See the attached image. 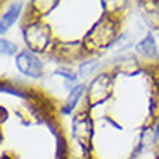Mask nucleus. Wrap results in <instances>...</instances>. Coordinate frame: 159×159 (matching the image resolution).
I'll return each mask as SVG.
<instances>
[{
  "instance_id": "6ab92c4d",
  "label": "nucleus",
  "mask_w": 159,
  "mask_h": 159,
  "mask_svg": "<svg viewBox=\"0 0 159 159\" xmlns=\"http://www.w3.org/2000/svg\"><path fill=\"white\" fill-rule=\"evenodd\" d=\"M90 159H92V157H90Z\"/></svg>"
},
{
  "instance_id": "ddd939ff",
  "label": "nucleus",
  "mask_w": 159,
  "mask_h": 159,
  "mask_svg": "<svg viewBox=\"0 0 159 159\" xmlns=\"http://www.w3.org/2000/svg\"><path fill=\"white\" fill-rule=\"evenodd\" d=\"M54 75L64 80V83H66V88H68V90H73V88L80 83L78 81V78H80L78 71H75L71 66H66V64H61L59 68H56Z\"/></svg>"
},
{
  "instance_id": "f3484780",
  "label": "nucleus",
  "mask_w": 159,
  "mask_h": 159,
  "mask_svg": "<svg viewBox=\"0 0 159 159\" xmlns=\"http://www.w3.org/2000/svg\"><path fill=\"white\" fill-rule=\"evenodd\" d=\"M0 50H2V54L7 57H17V54H19V47H17L14 42H11V40L7 38H2L0 40Z\"/></svg>"
},
{
  "instance_id": "6e6552de",
  "label": "nucleus",
  "mask_w": 159,
  "mask_h": 159,
  "mask_svg": "<svg viewBox=\"0 0 159 159\" xmlns=\"http://www.w3.org/2000/svg\"><path fill=\"white\" fill-rule=\"evenodd\" d=\"M135 54L139 59H143V61H147V62H159V50H157L154 33L149 31L143 38H140L137 42Z\"/></svg>"
},
{
  "instance_id": "f8f14e48",
  "label": "nucleus",
  "mask_w": 159,
  "mask_h": 159,
  "mask_svg": "<svg viewBox=\"0 0 159 159\" xmlns=\"http://www.w3.org/2000/svg\"><path fill=\"white\" fill-rule=\"evenodd\" d=\"M143 21L151 30H159V2H140Z\"/></svg>"
},
{
  "instance_id": "f257e3e1",
  "label": "nucleus",
  "mask_w": 159,
  "mask_h": 159,
  "mask_svg": "<svg viewBox=\"0 0 159 159\" xmlns=\"http://www.w3.org/2000/svg\"><path fill=\"white\" fill-rule=\"evenodd\" d=\"M119 26H121V17H116V16L107 14V12H104V16L92 26V30L81 40L83 45L87 47L88 54L93 57V56L102 54L104 50L111 48L114 40L121 33Z\"/></svg>"
},
{
  "instance_id": "9d476101",
  "label": "nucleus",
  "mask_w": 159,
  "mask_h": 159,
  "mask_svg": "<svg viewBox=\"0 0 159 159\" xmlns=\"http://www.w3.org/2000/svg\"><path fill=\"white\" fill-rule=\"evenodd\" d=\"M0 92L2 93H11V95L14 97H19V99H23L24 102H33V100L38 99V92L33 90V88L30 87H21V85H12V83H5V81H2L0 83Z\"/></svg>"
},
{
  "instance_id": "0eeeda50",
  "label": "nucleus",
  "mask_w": 159,
  "mask_h": 159,
  "mask_svg": "<svg viewBox=\"0 0 159 159\" xmlns=\"http://www.w3.org/2000/svg\"><path fill=\"white\" fill-rule=\"evenodd\" d=\"M143 69V64L139 61V57L133 54H125V56H118V59H114L112 64V76L118 75H139Z\"/></svg>"
},
{
  "instance_id": "1a4fd4ad",
  "label": "nucleus",
  "mask_w": 159,
  "mask_h": 159,
  "mask_svg": "<svg viewBox=\"0 0 159 159\" xmlns=\"http://www.w3.org/2000/svg\"><path fill=\"white\" fill-rule=\"evenodd\" d=\"M87 85H88V83L81 81V83H78L75 88H73V90H69L68 97H66V100L61 104V109H59L62 116H71L73 112L78 111L80 100L87 95Z\"/></svg>"
},
{
  "instance_id": "2eb2a0df",
  "label": "nucleus",
  "mask_w": 159,
  "mask_h": 159,
  "mask_svg": "<svg viewBox=\"0 0 159 159\" xmlns=\"http://www.w3.org/2000/svg\"><path fill=\"white\" fill-rule=\"evenodd\" d=\"M99 68H100V61L97 59V57H88V59H85L83 62H80V66H78V76L81 80L93 78V75L99 71Z\"/></svg>"
},
{
  "instance_id": "f03ea898",
  "label": "nucleus",
  "mask_w": 159,
  "mask_h": 159,
  "mask_svg": "<svg viewBox=\"0 0 159 159\" xmlns=\"http://www.w3.org/2000/svg\"><path fill=\"white\" fill-rule=\"evenodd\" d=\"M23 40L26 48L36 52L40 56H52L57 45L50 26L43 19H31L23 23Z\"/></svg>"
},
{
  "instance_id": "20e7f679",
  "label": "nucleus",
  "mask_w": 159,
  "mask_h": 159,
  "mask_svg": "<svg viewBox=\"0 0 159 159\" xmlns=\"http://www.w3.org/2000/svg\"><path fill=\"white\" fill-rule=\"evenodd\" d=\"M114 78L116 76H112L111 71H106V73L95 75L88 81L87 95H85V100H87L88 107L104 104L106 100L111 99L112 93H114Z\"/></svg>"
},
{
  "instance_id": "a211bd4d",
  "label": "nucleus",
  "mask_w": 159,
  "mask_h": 159,
  "mask_svg": "<svg viewBox=\"0 0 159 159\" xmlns=\"http://www.w3.org/2000/svg\"><path fill=\"white\" fill-rule=\"evenodd\" d=\"M154 137H156V140L159 142V118L156 119V123H154Z\"/></svg>"
},
{
  "instance_id": "39448f33",
  "label": "nucleus",
  "mask_w": 159,
  "mask_h": 159,
  "mask_svg": "<svg viewBox=\"0 0 159 159\" xmlns=\"http://www.w3.org/2000/svg\"><path fill=\"white\" fill-rule=\"evenodd\" d=\"M50 57H54L59 64L69 66V64L76 62V61L83 62L85 59H88L92 56L88 54L83 42H59L57 40V45H56V48H54Z\"/></svg>"
},
{
  "instance_id": "dca6fc26",
  "label": "nucleus",
  "mask_w": 159,
  "mask_h": 159,
  "mask_svg": "<svg viewBox=\"0 0 159 159\" xmlns=\"http://www.w3.org/2000/svg\"><path fill=\"white\" fill-rule=\"evenodd\" d=\"M57 5H59V2H56V0H50V2H31V4H30V9L36 14V17L43 19L45 14L54 11Z\"/></svg>"
},
{
  "instance_id": "7ed1b4c3",
  "label": "nucleus",
  "mask_w": 159,
  "mask_h": 159,
  "mask_svg": "<svg viewBox=\"0 0 159 159\" xmlns=\"http://www.w3.org/2000/svg\"><path fill=\"white\" fill-rule=\"evenodd\" d=\"M93 133H95V128H93V119L90 118V107L85 104L83 107H80L75 112V118H73V137H75L76 143L80 145V149L88 157H90V151H92Z\"/></svg>"
},
{
  "instance_id": "9b49d317",
  "label": "nucleus",
  "mask_w": 159,
  "mask_h": 159,
  "mask_svg": "<svg viewBox=\"0 0 159 159\" xmlns=\"http://www.w3.org/2000/svg\"><path fill=\"white\" fill-rule=\"evenodd\" d=\"M23 2H12L9 4V7L5 9V12L2 14V19H0V33L5 35L9 30L16 24V21L19 19L21 12H23Z\"/></svg>"
},
{
  "instance_id": "4468645a",
  "label": "nucleus",
  "mask_w": 159,
  "mask_h": 159,
  "mask_svg": "<svg viewBox=\"0 0 159 159\" xmlns=\"http://www.w3.org/2000/svg\"><path fill=\"white\" fill-rule=\"evenodd\" d=\"M135 40H133V36L130 35V33H119V36L114 40V43L111 45V50L112 52H116L118 56H125L126 54V50L128 48H131V47H135Z\"/></svg>"
},
{
  "instance_id": "423d86ee",
  "label": "nucleus",
  "mask_w": 159,
  "mask_h": 159,
  "mask_svg": "<svg viewBox=\"0 0 159 159\" xmlns=\"http://www.w3.org/2000/svg\"><path fill=\"white\" fill-rule=\"evenodd\" d=\"M16 68L19 69L21 75L28 76V78L40 80L45 73V64L40 59V54L30 50V48H23L16 57Z\"/></svg>"
}]
</instances>
